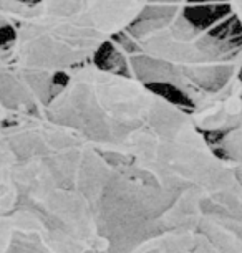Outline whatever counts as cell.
I'll return each mask as SVG.
<instances>
[{"instance_id":"cell-4","label":"cell","mask_w":242,"mask_h":253,"mask_svg":"<svg viewBox=\"0 0 242 253\" xmlns=\"http://www.w3.org/2000/svg\"><path fill=\"white\" fill-rule=\"evenodd\" d=\"M154 0H30L7 46L37 111L45 113L55 81L93 63Z\"/></svg>"},{"instance_id":"cell-1","label":"cell","mask_w":242,"mask_h":253,"mask_svg":"<svg viewBox=\"0 0 242 253\" xmlns=\"http://www.w3.org/2000/svg\"><path fill=\"white\" fill-rule=\"evenodd\" d=\"M45 114L154 185L168 228L159 253H242L237 162L216 151L188 109L93 61L65 76Z\"/></svg>"},{"instance_id":"cell-5","label":"cell","mask_w":242,"mask_h":253,"mask_svg":"<svg viewBox=\"0 0 242 253\" xmlns=\"http://www.w3.org/2000/svg\"><path fill=\"white\" fill-rule=\"evenodd\" d=\"M39 113L30 93L13 68L8 50L0 46V127L18 118Z\"/></svg>"},{"instance_id":"cell-7","label":"cell","mask_w":242,"mask_h":253,"mask_svg":"<svg viewBox=\"0 0 242 253\" xmlns=\"http://www.w3.org/2000/svg\"><path fill=\"white\" fill-rule=\"evenodd\" d=\"M227 3H229V8L232 12V15L237 20L241 27V32H242V0H227ZM242 43V42H241Z\"/></svg>"},{"instance_id":"cell-2","label":"cell","mask_w":242,"mask_h":253,"mask_svg":"<svg viewBox=\"0 0 242 253\" xmlns=\"http://www.w3.org/2000/svg\"><path fill=\"white\" fill-rule=\"evenodd\" d=\"M153 184L47 114L0 127V253H159Z\"/></svg>"},{"instance_id":"cell-6","label":"cell","mask_w":242,"mask_h":253,"mask_svg":"<svg viewBox=\"0 0 242 253\" xmlns=\"http://www.w3.org/2000/svg\"><path fill=\"white\" fill-rule=\"evenodd\" d=\"M222 154L237 162L241 179H242V119L234 129L224 132L222 137Z\"/></svg>"},{"instance_id":"cell-3","label":"cell","mask_w":242,"mask_h":253,"mask_svg":"<svg viewBox=\"0 0 242 253\" xmlns=\"http://www.w3.org/2000/svg\"><path fill=\"white\" fill-rule=\"evenodd\" d=\"M188 7L154 0L110 45L131 78L168 84L191 104L204 132H227L242 119V43L204 30Z\"/></svg>"}]
</instances>
